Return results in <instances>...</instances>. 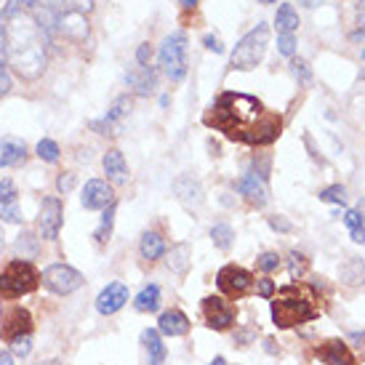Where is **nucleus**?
Wrapping results in <instances>:
<instances>
[{
  "label": "nucleus",
  "mask_w": 365,
  "mask_h": 365,
  "mask_svg": "<svg viewBox=\"0 0 365 365\" xmlns=\"http://www.w3.org/2000/svg\"><path fill=\"white\" fill-rule=\"evenodd\" d=\"M104 173L112 184H125L128 182V165H125V158H123L120 150H107L104 153Z\"/></svg>",
  "instance_id": "412c9836"
},
{
  "label": "nucleus",
  "mask_w": 365,
  "mask_h": 365,
  "mask_svg": "<svg viewBox=\"0 0 365 365\" xmlns=\"http://www.w3.org/2000/svg\"><path fill=\"white\" fill-rule=\"evenodd\" d=\"M88 19H86V14L81 11H72V9H59V16H56V32L64 35L67 41H75V43H83L88 38Z\"/></svg>",
  "instance_id": "ddd939ff"
},
{
  "label": "nucleus",
  "mask_w": 365,
  "mask_h": 365,
  "mask_svg": "<svg viewBox=\"0 0 365 365\" xmlns=\"http://www.w3.org/2000/svg\"><path fill=\"white\" fill-rule=\"evenodd\" d=\"M9 91H11V78H9V72H6V67L0 64V99Z\"/></svg>",
  "instance_id": "de8ad7c7"
},
{
  "label": "nucleus",
  "mask_w": 365,
  "mask_h": 365,
  "mask_svg": "<svg viewBox=\"0 0 365 365\" xmlns=\"http://www.w3.org/2000/svg\"><path fill=\"white\" fill-rule=\"evenodd\" d=\"M314 355H317V360L325 365H357L349 344L341 341V339H328V341H323V344H317Z\"/></svg>",
  "instance_id": "4468645a"
},
{
  "label": "nucleus",
  "mask_w": 365,
  "mask_h": 365,
  "mask_svg": "<svg viewBox=\"0 0 365 365\" xmlns=\"http://www.w3.org/2000/svg\"><path fill=\"white\" fill-rule=\"evenodd\" d=\"M173 192H176V197H179L187 208L203 205V184L197 182L195 176H190V173H184V176H179V179L173 182Z\"/></svg>",
  "instance_id": "f3484780"
},
{
  "label": "nucleus",
  "mask_w": 365,
  "mask_h": 365,
  "mask_svg": "<svg viewBox=\"0 0 365 365\" xmlns=\"http://www.w3.org/2000/svg\"><path fill=\"white\" fill-rule=\"evenodd\" d=\"M48 35L27 11H14L6 24V64L24 81L41 78L48 61Z\"/></svg>",
  "instance_id": "f03ea898"
},
{
  "label": "nucleus",
  "mask_w": 365,
  "mask_h": 365,
  "mask_svg": "<svg viewBox=\"0 0 365 365\" xmlns=\"http://www.w3.org/2000/svg\"><path fill=\"white\" fill-rule=\"evenodd\" d=\"M35 153H38V158L46 163H56L59 160V144L53 142V139H41L38 142V147H35Z\"/></svg>",
  "instance_id": "473e14b6"
},
{
  "label": "nucleus",
  "mask_w": 365,
  "mask_h": 365,
  "mask_svg": "<svg viewBox=\"0 0 365 365\" xmlns=\"http://www.w3.org/2000/svg\"><path fill=\"white\" fill-rule=\"evenodd\" d=\"M208 365H227V360H224V357H213V360Z\"/></svg>",
  "instance_id": "5fc2aeb1"
},
{
  "label": "nucleus",
  "mask_w": 365,
  "mask_h": 365,
  "mask_svg": "<svg viewBox=\"0 0 365 365\" xmlns=\"http://www.w3.org/2000/svg\"><path fill=\"white\" fill-rule=\"evenodd\" d=\"M142 341L147 346V355H150V365H163L165 363V344H163V336L160 331H155V328H147L142 334Z\"/></svg>",
  "instance_id": "5701e85b"
},
{
  "label": "nucleus",
  "mask_w": 365,
  "mask_h": 365,
  "mask_svg": "<svg viewBox=\"0 0 365 365\" xmlns=\"http://www.w3.org/2000/svg\"><path fill=\"white\" fill-rule=\"evenodd\" d=\"M307 267H309L307 256L299 254V251H291V256H288V272H291V277H294V280H299V277L307 272Z\"/></svg>",
  "instance_id": "72a5a7b5"
},
{
  "label": "nucleus",
  "mask_w": 365,
  "mask_h": 365,
  "mask_svg": "<svg viewBox=\"0 0 365 365\" xmlns=\"http://www.w3.org/2000/svg\"><path fill=\"white\" fill-rule=\"evenodd\" d=\"M41 280L51 294L67 296L83 285V274L78 272L75 267H67V264H51V267L43 272Z\"/></svg>",
  "instance_id": "1a4fd4ad"
},
{
  "label": "nucleus",
  "mask_w": 365,
  "mask_h": 365,
  "mask_svg": "<svg viewBox=\"0 0 365 365\" xmlns=\"http://www.w3.org/2000/svg\"><path fill=\"white\" fill-rule=\"evenodd\" d=\"M259 3H264V6H272V3H277V0H259Z\"/></svg>",
  "instance_id": "6e6d98bb"
},
{
  "label": "nucleus",
  "mask_w": 365,
  "mask_h": 365,
  "mask_svg": "<svg viewBox=\"0 0 365 365\" xmlns=\"http://www.w3.org/2000/svg\"><path fill=\"white\" fill-rule=\"evenodd\" d=\"M38 285H41L38 269L27 259H16L0 272V299H19L32 294Z\"/></svg>",
  "instance_id": "39448f33"
},
{
  "label": "nucleus",
  "mask_w": 365,
  "mask_h": 365,
  "mask_svg": "<svg viewBox=\"0 0 365 365\" xmlns=\"http://www.w3.org/2000/svg\"><path fill=\"white\" fill-rule=\"evenodd\" d=\"M0 365H14V355L11 352H0Z\"/></svg>",
  "instance_id": "603ef678"
},
{
  "label": "nucleus",
  "mask_w": 365,
  "mask_h": 365,
  "mask_svg": "<svg viewBox=\"0 0 365 365\" xmlns=\"http://www.w3.org/2000/svg\"><path fill=\"white\" fill-rule=\"evenodd\" d=\"M190 264H192V248H190V243L173 245L171 254H168V269L176 274H187Z\"/></svg>",
  "instance_id": "393cba45"
},
{
  "label": "nucleus",
  "mask_w": 365,
  "mask_h": 365,
  "mask_svg": "<svg viewBox=\"0 0 365 365\" xmlns=\"http://www.w3.org/2000/svg\"><path fill=\"white\" fill-rule=\"evenodd\" d=\"M357 11H365V0H360V6H357Z\"/></svg>",
  "instance_id": "bf43d9fd"
},
{
  "label": "nucleus",
  "mask_w": 365,
  "mask_h": 365,
  "mask_svg": "<svg viewBox=\"0 0 365 365\" xmlns=\"http://www.w3.org/2000/svg\"><path fill=\"white\" fill-rule=\"evenodd\" d=\"M237 192L243 195L248 203L259 205V208L267 203V187H264V182L256 176V173H245V176H240V182H237Z\"/></svg>",
  "instance_id": "aec40b11"
},
{
  "label": "nucleus",
  "mask_w": 365,
  "mask_h": 365,
  "mask_svg": "<svg viewBox=\"0 0 365 365\" xmlns=\"http://www.w3.org/2000/svg\"><path fill=\"white\" fill-rule=\"evenodd\" d=\"M128 302V285L125 283H110L102 294L96 296V309L102 314H115L118 309H123Z\"/></svg>",
  "instance_id": "dca6fc26"
},
{
  "label": "nucleus",
  "mask_w": 365,
  "mask_h": 365,
  "mask_svg": "<svg viewBox=\"0 0 365 365\" xmlns=\"http://www.w3.org/2000/svg\"><path fill=\"white\" fill-rule=\"evenodd\" d=\"M187 48H190V41L184 32H171L165 41H163L160 51H158V64L160 70L165 72V78L171 83H182L184 75H187Z\"/></svg>",
  "instance_id": "423d86ee"
},
{
  "label": "nucleus",
  "mask_w": 365,
  "mask_h": 365,
  "mask_svg": "<svg viewBox=\"0 0 365 365\" xmlns=\"http://www.w3.org/2000/svg\"><path fill=\"white\" fill-rule=\"evenodd\" d=\"M317 197L323 200V203H336V205H344L346 203V190L341 184H331V187H323Z\"/></svg>",
  "instance_id": "7c9ffc66"
},
{
  "label": "nucleus",
  "mask_w": 365,
  "mask_h": 365,
  "mask_svg": "<svg viewBox=\"0 0 365 365\" xmlns=\"http://www.w3.org/2000/svg\"><path fill=\"white\" fill-rule=\"evenodd\" d=\"M139 251H142V259L147 262H158L165 256V240H163L160 232H144L142 243H139Z\"/></svg>",
  "instance_id": "b1692460"
},
{
  "label": "nucleus",
  "mask_w": 365,
  "mask_h": 365,
  "mask_svg": "<svg viewBox=\"0 0 365 365\" xmlns=\"http://www.w3.org/2000/svg\"><path fill=\"white\" fill-rule=\"evenodd\" d=\"M256 267H259L262 272H277V269H280V256L272 254V251H267V254H262L256 259Z\"/></svg>",
  "instance_id": "4c0bfd02"
},
{
  "label": "nucleus",
  "mask_w": 365,
  "mask_h": 365,
  "mask_svg": "<svg viewBox=\"0 0 365 365\" xmlns=\"http://www.w3.org/2000/svg\"><path fill=\"white\" fill-rule=\"evenodd\" d=\"M115 208H118L115 203L104 208V213H102V224H99V230L93 232V237H96V243H107V240H110V235H112V222H115Z\"/></svg>",
  "instance_id": "c756f323"
},
{
  "label": "nucleus",
  "mask_w": 365,
  "mask_h": 365,
  "mask_svg": "<svg viewBox=\"0 0 365 365\" xmlns=\"http://www.w3.org/2000/svg\"><path fill=\"white\" fill-rule=\"evenodd\" d=\"M131 110H133L131 96L123 93V96H118V99L112 102V107L107 110L104 118H96V120L88 123V128H91L93 133H99V136H118V133L123 131L125 118L131 115Z\"/></svg>",
  "instance_id": "6e6552de"
},
{
  "label": "nucleus",
  "mask_w": 365,
  "mask_h": 365,
  "mask_svg": "<svg viewBox=\"0 0 365 365\" xmlns=\"http://www.w3.org/2000/svg\"><path fill=\"white\" fill-rule=\"evenodd\" d=\"M27 158V144L21 139H14V136H6L0 142V168H11V165H19Z\"/></svg>",
  "instance_id": "4be33fe9"
},
{
  "label": "nucleus",
  "mask_w": 365,
  "mask_h": 365,
  "mask_svg": "<svg viewBox=\"0 0 365 365\" xmlns=\"http://www.w3.org/2000/svg\"><path fill=\"white\" fill-rule=\"evenodd\" d=\"M203 123L213 131H222L227 139L251 147H267L283 133V118L277 112L267 110L256 96L237 91L222 93L205 112Z\"/></svg>",
  "instance_id": "f257e3e1"
},
{
  "label": "nucleus",
  "mask_w": 365,
  "mask_h": 365,
  "mask_svg": "<svg viewBox=\"0 0 365 365\" xmlns=\"http://www.w3.org/2000/svg\"><path fill=\"white\" fill-rule=\"evenodd\" d=\"M203 46L213 53H224V46H222V38H219V35H205Z\"/></svg>",
  "instance_id": "a18cd8bd"
},
{
  "label": "nucleus",
  "mask_w": 365,
  "mask_h": 365,
  "mask_svg": "<svg viewBox=\"0 0 365 365\" xmlns=\"http://www.w3.org/2000/svg\"><path fill=\"white\" fill-rule=\"evenodd\" d=\"M41 365H61L59 360H48V363H41Z\"/></svg>",
  "instance_id": "13d9d810"
},
{
  "label": "nucleus",
  "mask_w": 365,
  "mask_h": 365,
  "mask_svg": "<svg viewBox=\"0 0 365 365\" xmlns=\"http://www.w3.org/2000/svg\"><path fill=\"white\" fill-rule=\"evenodd\" d=\"M314 296L304 285H285L272 299V320L277 328H296L317 317Z\"/></svg>",
  "instance_id": "7ed1b4c3"
},
{
  "label": "nucleus",
  "mask_w": 365,
  "mask_h": 365,
  "mask_svg": "<svg viewBox=\"0 0 365 365\" xmlns=\"http://www.w3.org/2000/svg\"><path fill=\"white\" fill-rule=\"evenodd\" d=\"M3 245H6V240H3V230H0V251H3Z\"/></svg>",
  "instance_id": "4d7b16f0"
},
{
  "label": "nucleus",
  "mask_w": 365,
  "mask_h": 365,
  "mask_svg": "<svg viewBox=\"0 0 365 365\" xmlns=\"http://www.w3.org/2000/svg\"><path fill=\"white\" fill-rule=\"evenodd\" d=\"M363 59H365V48H363Z\"/></svg>",
  "instance_id": "052dcab7"
},
{
  "label": "nucleus",
  "mask_w": 365,
  "mask_h": 365,
  "mask_svg": "<svg viewBox=\"0 0 365 365\" xmlns=\"http://www.w3.org/2000/svg\"><path fill=\"white\" fill-rule=\"evenodd\" d=\"M64 222V205L59 197H46L41 205V216H38V235L43 240H56V235Z\"/></svg>",
  "instance_id": "9b49d317"
},
{
  "label": "nucleus",
  "mask_w": 365,
  "mask_h": 365,
  "mask_svg": "<svg viewBox=\"0 0 365 365\" xmlns=\"http://www.w3.org/2000/svg\"><path fill=\"white\" fill-rule=\"evenodd\" d=\"M352 240H355V243H365V227H360V230H352Z\"/></svg>",
  "instance_id": "3c124183"
},
{
  "label": "nucleus",
  "mask_w": 365,
  "mask_h": 365,
  "mask_svg": "<svg viewBox=\"0 0 365 365\" xmlns=\"http://www.w3.org/2000/svg\"><path fill=\"white\" fill-rule=\"evenodd\" d=\"M344 224L346 230L352 232V230H360V227H365L363 224V211H357V208H349V211H344Z\"/></svg>",
  "instance_id": "a19ab883"
},
{
  "label": "nucleus",
  "mask_w": 365,
  "mask_h": 365,
  "mask_svg": "<svg viewBox=\"0 0 365 365\" xmlns=\"http://www.w3.org/2000/svg\"><path fill=\"white\" fill-rule=\"evenodd\" d=\"M274 24H277V32H296L299 30V11L294 9V3H280L277 6V14H274Z\"/></svg>",
  "instance_id": "a878e982"
},
{
  "label": "nucleus",
  "mask_w": 365,
  "mask_h": 365,
  "mask_svg": "<svg viewBox=\"0 0 365 365\" xmlns=\"http://www.w3.org/2000/svg\"><path fill=\"white\" fill-rule=\"evenodd\" d=\"M235 307L230 302H224L222 296H208L203 299V320L208 328L213 331H227V328H232L235 325Z\"/></svg>",
  "instance_id": "9d476101"
},
{
  "label": "nucleus",
  "mask_w": 365,
  "mask_h": 365,
  "mask_svg": "<svg viewBox=\"0 0 365 365\" xmlns=\"http://www.w3.org/2000/svg\"><path fill=\"white\" fill-rule=\"evenodd\" d=\"M30 349H32L30 336H19V339H14V341H11V355L27 357V355H30Z\"/></svg>",
  "instance_id": "58836bf2"
},
{
  "label": "nucleus",
  "mask_w": 365,
  "mask_h": 365,
  "mask_svg": "<svg viewBox=\"0 0 365 365\" xmlns=\"http://www.w3.org/2000/svg\"><path fill=\"white\" fill-rule=\"evenodd\" d=\"M325 0H299V6H304V9H320Z\"/></svg>",
  "instance_id": "8fccbe9b"
},
{
  "label": "nucleus",
  "mask_w": 365,
  "mask_h": 365,
  "mask_svg": "<svg viewBox=\"0 0 365 365\" xmlns=\"http://www.w3.org/2000/svg\"><path fill=\"white\" fill-rule=\"evenodd\" d=\"M269 227L277 232H291V222H285L283 216H269Z\"/></svg>",
  "instance_id": "49530a36"
},
{
  "label": "nucleus",
  "mask_w": 365,
  "mask_h": 365,
  "mask_svg": "<svg viewBox=\"0 0 365 365\" xmlns=\"http://www.w3.org/2000/svg\"><path fill=\"white\" fill-rule=\"evenodd\" d=\"M179 3H182V9H195V6H197V3H200V0H179Z\"/></svg>",
  "instance_id": "864d4df0"
},
{
  "label": "nucleus",
  "mask_w": 365,
  "mask_h": 365,
  "mask_svg": "<svg viewBox=\"0 0 365 365\" xmlns=\"http://www.w3.org/2000/svg\"><path fill=\"white\" fill-rule=\"evenodd\" d=\"M211 240L213 245L219 248V251H230L235 243V230L230 227V224H213L211 227Z\"/></svg>",
  "instance_id": "c85d7f7f"
},
{
  "label": "nucleus",
  "mask_w": 365,
  "mask_h": 365,
  "mask_svg": "<svg viewBox=\"0 0 365 365\" xmlns=\"http://www.w3.org/2000/svg\"><path fill=\"white\" fill-rule=\"evenodd\" d=\"M81 203H83V208H88V211H104L107 205L115 203L112 187L107 182H102V179H91V182H86L83 195H81Z\"/></svg>",
  "instance_id": "2eb2a0df"
},
{
  "label": "nucleus",
  "mask_w": 365,
  "mask_h": 365,
  "mask_svg": "<svg viewBox=\"0 0 365 365\" xmlns=\"http://www.w3.org/2000/svg\"><path fill=\"white\" fill-rule=\"evenodd\" d=\"M38 240H41V237H35V235H30V232L19 235L16 251L21 254V259H32V256L38 254Z\"/></svg>",
  "instance_id": "2f4dec72"
},
{
  "label": "nucleus",
  "mask_w": 365,
  "mask_h": 365,
  "mask_svg": "<svg viewBox=\"0 0 365 365\" xmlns=\"http://www.w3.org/2000/svg\"><path fill=\"white\" fill-rule=\"evenodd\" d=\"M341 280H344L346 285H365V264H363V259L349 256V259L341 264Z\"/></svg>",
  "instance_id": "bb28decb"
},
{
  "label": "nucleus",
  "mask_w": 365,
  "mask_h": 365,
  "mask_svg": "<svg viewBox=\"0 0 365 365\" xmlns=\"http://www.w3.org/2000/svg\"><path fill=\"white\" fill-rule=\"evenodd\" d=\"M256 294L262 296V299H272V296H274V283L269 280V277L256 280Z\"/></svg>",
  "instance_id": "37998d69"
},
{
  "label": "nucleus",
  "mask_w": 365,
  "mask_h": 365,
  "mask_svg": "<svg viewBox=\"0 0 365 365\" xmlns=\"http://www.w3.org/2000/svg\"><path fill=\"white\" fill-rule=\"evenodd\" d=\"M291 72H294V78L299 83H302V86H309V83H312V70H309V64H307L304 59H291Z\"/></svg>",
  "instance_id": "f704fd0d"
},
{
  "label": "nucleus",
  "mask_w": 365,
  "mask_h": 365,
  "mask_svg": "<svg viewBox=\"0 0 365 365\" xmlns=\"http://www.w3.org/2000/svg\"><path fill=\"white\" fill-rule=\"evenodd\" d=\"M56 190H59L61 195H67L75 190V173H61L59 179H56Z\"/></svg>",
  "instance_id": "c03bdc74"
},
{
  "label": "nucleus",
  "mask_w": 365,
  "mask_h": 365,
  "mask_svg": "<svg viewBox=\"0 0 365 365\" xmlns=\"http://www.w3.org/2000/svg\"><path fill=\"white\" fill-rule=\"evenodd\" d=\"M16 184L11 179H0V205H14L16 203Z\"/></svg>",
  "instance_id": "e433bc0d"
},
{
  "label": "nucleus",
  "mask_w": 365,
  "mask_h": 365,
  "mask_svg": "<svg viewBox=\"0 0 365 365\" xmlns=\"http://www.w3.org/2000/svg\"><path fill=\"white\" fill-rule=\"evenodd\" d=\"M32 334V317L24 307H11L9 312H3L0 320V339L3 341H14L19 336Z\"/></svg>",
  "instance_id": "f8f14e48"
},
{
  "label": "nucleus",
  "mask_w": 365,
  "mask_h": 365,
  "mask_svg": "<svg viewBox=\"0 0 365 365\" xmlns=\"http://www.w3.org/2000/svg\"><path fill=\"white\" fill-rule=\"evenodd\" d=\"M150 61H153V46H150V43H142V46L136 48V64H139V67H150Z\"/></svg>",
  "instance_id": "79ce46f5"
},
{
  "label": "nucleus",
  "mask_w": 365,
  "mask_h": 365,
  "mask_svg": "<svg viewBox=\"0 0 365 365\" xmlns=\"http://www.w3.org/2000/svg\"><path fill=\"white\" fill-rule=\"evenodd\" d=\"M216 285L227 299H243L254 291V274L237 264H227L216 274Z\"/></svg>",
  "instance_id": "0eeeda50"
},
{
  "label": "nucleus",
  "mask_w": 365,
  "mask_h": 365,
  "mask_svg": "<svg viewBox=\"0 0 365 365\" xmlns=\"http://www.w3.org/2000/svg\"><path fill=\"white\" fill-rule=\"evenodd\" d=\"M267 46H269V24L262 21L235 43L232 53H230V67L240 72L256 70L262 64L264 53H267Z\"/></svg>",
  "instance_id": "20e7f679"
},
{
  "label": "nucleus",
  "mask_w": 365,
  "mask_h": 365,
  "mask_svg": "<svg viewBox=\"0 0 365 365\" xmlns=\"http://www.w3.org/2000/svg\"><path fill=\"white\" fill-rule=\"evenodd\" d=\"M349 41H352V43H365V27H357V30L349 35Z\"/></svg>",
  "instance_id": "09e8293b"
},
{
  "label": "nucleus",
  "mask_w": 365,
  "mask_h": 365,
  "mask_svg": "<svg viewBox=\"0 0 365 365\" xmlns=\"http://www.w3.org/2000/svg\"><path fill=\"white\" fill-rule=\"evenodd\" d=\"M133 307L139 312H155L160 307V288L158 285H144L142 291L136 294V299H133Z\"/></svg>",
  "instance_id": "cd10ccee"
},
{
  "label": "nucleus",
  "mask_w": 365,
  "mask_h": 365,
  "mask_svg": "<svg viewBox=\"0 0 365 365\" xmlns=\"http://www.w3.org/2000/svg\"><path fill=\"white\" fill-rule=\"evenodd\" d=\"M0 219L9 224H21L24 216H21V211L16 208V203H14V205H0Z\"/></svg>",
  "instance_id": "ea45409f"
},
{
  "label": "nucleus",
  "mask_w": 365,
  "mask_h": 365,
  "mask_svg": "<svg viewBox=\"0 0 365 365\" xmlns=\"http://www.w3.org/2000/svg\"><path fill=\"white\" fill-rule=\"evenodd\" d=\"M125 83H128V88H133V93L150 96L158 88V70L155 67H133L125 72Z\"/></svg>",
  "instance_id": "a211bd4d"
},
{
  "label": "nucleus",
  "mask_w": 365,
  "mask_h": 365,
  "mask_svg": "<svg viewBox=\"0 0 365 365\" xmlns=\"http://www.w3.org/2000/svg\"><path fill=\"white\" fill-rule=\"evenodd\" d=\"M277 53H283V56H288V59H294L296 56L294 32H280V35H277Z\"/></svg>",
  "instance_id": "c9c22d12"
},
{
  "label": "nucleus",
  "mask_w": 365,
  "mask_h": 365,
  "mask_svg": "<svg viewBox=\"0 0 365 365\" xmlns=\"http://www.w3.org/2000/svg\"><path fill=\"white\" fill-rule=\"evenodd\" d=\"M158 331L160 336H184L190 334V317L182 312V309H168V312L160 314V320H158Z\"/></svg>",
  "instance_id": "6ab92c4d"
}]
</instances>
